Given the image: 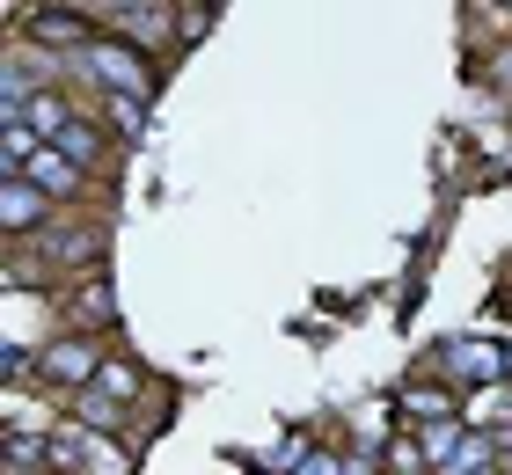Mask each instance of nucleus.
Returning a JSON list of instances; mask_svg holds the SVG:
<instances>
[{
	"instance_id": "obj_11",
	"label": "nucleus",
	"mask_w": 512,
	"mask_h": 475,
	"mask_svg": "<svg viewBox=\"0 0 512 475\" xmlns=\"http://www.w3.org/2000/svg\"><path fill=\"white\" fill-rule=\"evenodd\" d=\"M300 475H344V468H337L330 454H308V468H300Z\"/></svg>"
},
{
	"instance_id": "obj_2",
	"label": "nucleus",
	"mask_w": 512,
	"mask_h": 475,
	"mask_svg": "<svg viewBox=\"0 0 512 475\" xmlns=\"http://www.w3.org/2000/svg\"><path fill=\"white\" fill-rule=\"evenodd\" d=\"M0 220H8V234H37L52 227V198L30 176H0Z\"/></svg>"
},
{
	"instance_id": "obj_1",
	"label": "nucleus",
	"mask_w": 512,
	"mask_h": 475,
	"mask_svg": "<svg viewBox=\"0 0 512 475\" xmlns=\"http://www.w3.org/2000/svg\"><path fill=\"white\" fill-rule=\"evenodd\" d=\"M37 380H44V388H81V380H96L103 373V344L96 337H52V344H44L37 351Z\"/></svg>"
},
{
	"instance_id": "obj_3",
	"label": "nucleus",
	"mask_w": 512,
	"mask_h": 475,
	"mask_svg": "<svg viewBox=\"0 0 512 475\" xmlns=\"http://www.w3.org/2000/svg\"><path fill=\"white\" fill-rule=\"evenodd\" d=\"M22 176H30V183H37L52 205H59V198H81V190H88V169H74V161H66L59 147H44V154H37Z\"/></svg>"
},
{
	"instance_id": "obj_5",
	"label": "nucleus",
	"mask_w": 512,
	"mask_h": 475,
	"mask_svg": "<svg viewBox=\"0 0 512 475\" xmlns=\"http://www.w3.org/2000/svg\"><path fill=\"white\" fill-rule=\"evenodd\" d=\"M447 366H454V380H505L512 359H505L498 344H476V337L461 344V337H454V344H447Z\"/></svg>"
},
{
	"instance_id": "obj_7",
	"label": "nucleus",
	"mask_w": 512,
	"mask_h": 475,
	"mask_svg": "<svg viewBox=\"0 0 512 475\" xmlns=\"http://www.w3.org/2000/svg\"><path fill=\"white\" fill-rule=\"evenodd\" d=\"M103 117H110V125H118V132L132 139L139 125H147V103H139V95H103Z\"/></svg>"
},
{
	"instance_id": "obj_6",
	"label": "nucleus",
	"mask_w": 512,
	"mask_h": 475,
	"mask_svg": "<svg viewBox=\"0 0 512 475\" xmlns=\"http://www.w3.org/2000/svg\"><path fill=\"white\" fill-rule=\"evenodd\" d=\"M52 147H59L66 161H74V169H96V161H103V125H88V117H74V125H66V132L52 139Z\"/></svg>"
},
{
	"instance_id": "obj_4",
	"label": "nucleus",
	"mask_w": 512,
	"mask_h": 475,
	"mask_svg": "<svg viewBox=\"0 0 512 475\" xmlns=\"http://www.w3.org/2000/svg\"><path fill=\"white\" fill-rule=\"evenodd\" d=\"M22 125H30V132L44 139V147H52V139H59L66 125H74V103H66V88H59V81H44V88L30 95V110H22Z\"/></svg>"
},
{
	"instance_id": "obj_12",
	"label": "nucleus",
	"mask_w": 512,
	"mask_h": 475,
	"mask_svg": "<svg viewBox=\"0 0 512 475\" xmlns=\"http://www.w3.org/2000/svg\"><path fill=\"white\" fill-rule=\"evenodd\" d=\"M8 475H59V468H30V461H8Z\"/></svg>"
},
{
	"instance_id": "obj_8",
	"label": "nucleus",
	"mask_w": 512,
	"mask_h": 475,
	"mask_svg": "<svg viewBox=\"0 0 512 475\" xmlns=\"http://www.w3.org/2000/svg\"><path fill=\"white\" fill-rule=\"evenodd\" d=\"M403 410H410V417H432V424H447V417H454V402L439 395V388H403Z\"/></svg>"
},
{
	"instance_id": "obj_10",
	"label": "nucleus",
	"mask_w": 512,
	"mask_h": 475,
	"mask_svg": "<svg viewBox=\"0 0 512 475\" xmlns=\"http://www.w3.org/2000/svg\"><path fill=\"white\" fill-rule=\"evenodd\" d=\"M30 366H37V351H30V344H15V351H8V373H15V380H30Z\"/></svg>"
},
{
	"instance_id": "obj_13",
	"label": "nucleus",
	"mask_w": 512,
	"mask_h": 475,
	"mask_svg": "<svg viewBox=\"0 0 512 475\" xmlns=\"http://www.w3.org/2000/svg\"><path fill=\"white\" fill-rule=\"evenodd\" d=\"M476 475H498V468H476Z\"/></svg>"
},
{
	"instance_id": "obj_9",
	"label": "nucleus",
	"mask_w": 512,
	"mask_h": 475,
	"mask_svg": "<svg viewBox=\"0 0 512 475\" xmlns=\"http://www.w3.org/2000/svg\"><path fill=\"white\" fill-rule=\"evenodd\" d=\"M81 424H88V432H110V424H118V402H110L103 388H96V395H81Z\"/></svg>"
}]
</instances>
